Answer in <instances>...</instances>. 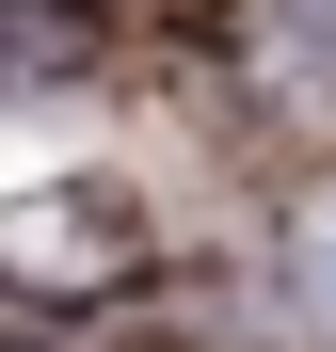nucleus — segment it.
I'll list each match as a JSON object with an SVG mask.
<instances>
[]
</instances>
